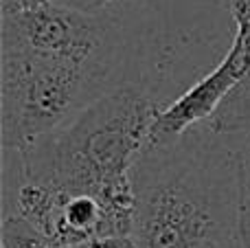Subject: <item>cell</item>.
Here are the masks:
<instances>
[{"label":"cell","mask_w":250,"mask_h":248,"mask_svg":"<svg viewBox=\"0 0 250 248\" xmlns=\"http://www.w3.org/2000/svg\"><path fill=\"white\" fill-rule=\"evenodd\" d=\"M112 2H117V0H112Z\"/></svg>","instance_id":"8fae6325"},{"label":"cell","mask_w":250,"mask_h":248,"mask_svg":"<svg viewBox=\"0 0 250 248\" xmlns=\"http://www.w3.org/2000/svg\"><path fill=\"white\" fill-rule=\"evenodd\" d=\"M204 125L215 134L230 139L250 132V73L226 95V99L204 121Z\"/></svg>","instance_id":"8992f818"},{"label":"cell","mask_w":250,"mask_h":248,"mask_svg":"<svg viewBox=\"0 0 250 248\" xmlns=\"http://www.w3.org/2000/svg\"><path fill=\"white\" fill-rule=\"evenodd\" d=\"M237 163V235L239 248H250V132L235 145Z\"/></svg>","instance_id":"52a82bcc"},{"label":"cell","mask_w":250,"mask_h":248,"mask_svg":"<svg viewBox=\"0 0 250 248\" xmlns=\"http://www.w3.org/2000/svg\"><path fill=\"white\" fill-rule=\"evenodd\" d=\"M57 2L73 9H82V11H105V7L112 0H57Z\"/></svg>","instance_id":"30bf717a"},{"label":"cell","mask_w":250,"mask_h":248,"mask_svg":"<svg viewBox=\"0 0 250 248\" xmlns=\"http://www.w3.org/2000/svg\"><path fill=\"white\" fill-rule=\"evenodd\" d=\"M46 2H53V0H0V11L2 16L7 13H20V11H29V9L42 7Z\"/></svg>","instance_id":"9c48e42d"},{"label":"cell","mask_w":250,"mask_h":248,"mask_svg":"<svg viewBox=\"0 0 250 248\" xmlns=\"http://www.w3.org/2000/svg\"><path fill=\"white\" fill-rule=\"evenodd\" d=\"M0 240H2V248H66L48 235H44L42 231H38L26 220L9 213H4L2 218Z\"/></svg>","instance_id":"ba28073f"},{"label":"cell","mask_w":250,"mask_h":248,"mask_svg":"<svg viewBox=\"0 0 250 248\" xmlns=\"http://www.w3.org/2000/svg\"><path fill=\"white\" fill-rule=\"evenodd\" d=\"M163 108L145 88L119 83L18 152L20 178L62 196H97L134 215L129 171Z\"/></svg>","instance_id":"7a4b0ae2"},{"label":"cell","mask_w":250,"mask_h":248,"mask_svg":"<svg viewBox=\"0 0 250 248\" xmlns=\"http://www.w3.org/2000/svg\"><path fill=\"white\" fill-rule=\"evenodd\" d=\"M117 70L0 44V139L22 152L112 90Z\"/></svg>","instance_id":"3957f363"},{"label":"cell","mask_w":250,"mask_h":248,"mask_svg":"<svg viewBox=\"0 0 250 248\" xmlns=\"http://www.w3.org/2000/svg\"><path fill=\"white\" fill-rule=\"evenodd\" d=\"M235 20V38L224 60L176 101L160 110L149 132V143H167L204 123L230 90L250 73V0H222Z\"/></svg>","instance_id":"5b68a950"},{"label":"cell","mask_w":250,"mask_h":248,"mask_svg":"<svg viewBox=\"0 0 250 248\" xmlns=\"http://www.w3.org/2000/svg\"><path fill=\"white\" fill-rule=\"evenodd\" d=\"M0 44H16L110 70H119L123 53L117 18L105 11L66 7L57 0L29 11L2 16Z\"/></svg>","instance_id":"277c9868"},{"label":"cell","mask_w":250,"mask_h":248,"mask_svg":"<svg viewBox=\"0 0 250 248\" xmlns=\"http://www.w3.org/2000/svg\"><path fill=\"white\" fill-rule=\"evenodd\" d=\"M230 136L204 123L145 143L129 178L136 248H239L237 163Z\"/></svg>","instance_id":"6da1fadb"}]
</instances>
